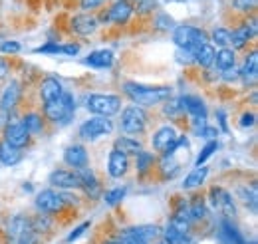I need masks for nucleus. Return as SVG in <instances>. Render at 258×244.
<instances>
[{"mask_svg": "<svg viewBox=\"0 0 258 244\" xmlns=\"http://www.w3.org/2000/svg\"><path fill=\"white\" fill-rule=\"evenodd\" d=\"M123 92L127 93L133 103H139V105H157L171 97V90L165 86L151 88V86H139V84H131V82L125 84Z\"/></svg>", "mask_w": 258, "mask_h": 244, "instance_id": "f257e3e1", "label": "nucleus"}, {"mask_svg": "<svg viewBox=\"0 0 258 244\" xmlns=\"http://www.w3.org/2000/svg\"><path fill=\"white\" fill-rule=\"evenodd\" d=\"M173 42L177 44V48L197 52L201 46L209 44V38H207V34L201 30V28L183 24V26H177L175 28V32H173Z\"/></svg>", "mask_w": 258, "mask_h": 244, "instance_id": "f03ea898", "label": "nucleus"}, {"mask_svg": "<svg viewBox=\"0 0 258 244\" xmlns=\"http://www.w3.org/2000/svg\"><path fill=\"white\" fill-rule=\"evenodd\" d=\"M86 107L97 117H111L121 109V99L111 93H94L86 99Z\"/></svg>", "mask_w": 258, "mask_h": 244, "instance_id": "7ed1b4c3", "label": "nucleus"}, {"mask_svg": "<svg viewBox=\"0 0 258 244\" xmlns=\"http://www.w3.org/2000/svg\"><path fill=\"white\" fill-rule=\"evenodd\" d=\"M181 145L187 147V139L179 137V133L173 125H163L153 135V147H155V151H161L163 155H173L177 151V147H181Z\"/></svg>", "mask_w": 258, "mask_h": 244, "instance_id": "20e7f679", "label": "nucleus"}, {"mask_svg": "<svg viewBox=\"0 0 258 244\" xmlns=\"http://www.w3.org/2000/svg\"><path fill=\"white\" fill-rule=\"evenodd\" d=\"M74 107H76L74 97H72L70 93L64 92L60 99L50 101V103L44 105V113H46V117H48L50 121L66 123V121H70V117L74 115Z\"/></svg>", "mask_w": 258, "mask_h": 244, "instance_id": "39448f33", "label": "nucleus"}, {"mask_svg": "<svg viewBox=\"0 0 258 244\" xmlns=\"http://www.w3.org/2000/svg\"><path fill=\"white\" fill-rule=\"evenodd\" d=\"M145 123H147V113L139 105H129L121 113V129L129 135L141 133L145 129Z\"/></svg>", "mask_w": 258, "mask_h": 244, "instance_id": "423d86ee", "label": "nucleus"}, {"mask_svg": "<svg viewBox=\"0 0 258 244\" xmlns=\"http://www.w3.org/2000/svg\"><path fill=\"white\" fill-rule=\"evenodd\" d=\"M66 203H72V197L62 195V193H56L52 189L48 191H42L38 197H36V207L42 211V213H58L64 209Z\"/></svg>", "mask_w": 258, "mask_h": 244, "instance_id": "0eeeda50", "label": "nucleus"}, {"mask_svg": "<svg viewBox=\"0 0 258 244\" xmlns=\"http://www.w3.org/2000/svg\"><path fill=\"white\" fill-rule=\"evenodd\" d=\"M113 131V123L107 117H94L80 125V137L82 139H97L101 135H109Z\"/></svg>", "mask_w": 258, "mask_h": 244, "instance_id": "6e6552de", "label": "nucleus"}, {"mask_svg": "<svg viewBox=\"0 0 258 244\" xmlns=\"http://www.w3.org/2000/svg\"><path fill=\"white\" fill-rule=\"evenodd\" d=\"M131 14H133L131 2L129 0H117V2H113L107 8V12H101L99 20L101 22H113V24H125L129 18H131Z\"/></svg>", "mask_w": 258, "mask_h": 244, "instance_id": "1a4fd4ad", "label": "nucleus"}, {"mask_svg": "<svg viewBox=\"0 0 258 244\" xmlns=\"http://www.w3.org/2000/svg\"><path fill=\"white\" fill-rule=\"evenodd\" d=\"M4 141L10 143L12 147L22 149L30 141V133L26 131V127L22 125V121H12L8 123L6 129H4Z\"/></svg>", "mask_w": 258, "mask_h": 244, "instance_id": "9d476101", "label": "nucleus"}, {"mask_svg": "<svg viewBox=\"0 0 258 244\" xmlns=\"http://www.w3.org/2000/svg\"><path fill=\"white\" fill-rule=\"evenodd\" d=\"M129 169V159L127 155H123L121 151L113 149L109 153V161H107V171L113 179H121Z\"/></svg>", "mask_w": 258, "mask_h": 244, "instance_id": "9b49d317", "label": "nucleus"}, {"mask_svg": "<svg viewBox=\"0 0 258 244\" xmlns=\"http://www.w3.org/2000/svg\"><path fill=\"white\" fill-rule=\"evenodd\" d=\"M211 201H213L215 209L223 211L226 216H232V214L236 213V211H234V205H232L230 195L226 193L225 189H221V187H213V189H211Z\"/></svg>", "mask_w": 258, "mask_h": 244, "instance_id": "f8f14e48", "label": "nucleus"}, {"mask_svg": "<svg viewBox=\"0 0 258 244\" xmlns=\"http://www.w3.org/2000/svg\"><path fill=\"white\" fill-rule=\"evenodd\" d=\"M50 185L58 187V189H78L80 187V177L74 171H66V169H58L50 175Z\"/></svg>", "mask_w": 258, "mask_h": 244, "instance_id": "ddd939ff", "label": "nucleus"}, {"mask_svg": "<svg viewBox=\"0 0 258 244\" xmlns=\"http://www.w3.org/2000/svg\"><path fill=\"white\" fill-rule=\"evenodd\" d=\"M62 93H64V88H62L60 80H56V78H46L42 82V86H40V97H42L44 103H50V101L60 99Z\"/></svg>", "mask_w": 258, "mask_h": 244, "instance_id": "4468645a", "label": "nucleus"}, {"mask_svg": "<svg viewBox=\"0 0 258 244\" xmlns=\"http://www.w3.org/2000/svg\"><path fill=\"white\" fill-rule=\"evenodd\" d=\"M179 103H181V109H185L191 117L195 119H207V109H205V103L199 99V97H195V95H183L181 99H179Z\"/></svg>", "mask_w": 258, "mask_h": 244, "instance_id": "2eb2a0df", "label": "nucleus"}, {"mask_svg": "<svg viewBox=\"0 0 258 244\" xmlns=\"http://www.w3.org/2000/svg\"><path fill=\"white\" fill-rule=\"evenodd\" d=\"M97 18L94 16H90V14H78V16H74L72 18V30L76 32V34H80V36H90V34H94L97 28Z\"/></svg>", "mask_w": 258, "mask_h": 244, "instance_id": "dca6fc26", "label": "nucleus"}, {"mask_svg": "<svg viewBox=\"0 0 258 244\" xmlns=\"http://www.w3.org/2000/svg\"><path fill=\"white\" fill-rule=\"evenodd\" d=\"M64 161L70 167H76V169H84L88 165V153L82 145H70L64 153Z\"/></svg>", "mask_w": 258, "mask_h": 244, "instance_id": "f3484780", "label": "nucleus"}, {"mask_svg": "<svg viewBox=\"0 0 258 244\" xmlns=\"http://www.w3.org/2000/svg\"><path fill=\"white\" fill-rule=\"evenodd\" d=\"M18 99H20V84H18V82H12V84L4 90L2 97H0V109H2V111L14 109L16 103H18Z\"/></svg>", "mask_w": 258, "mask_h": 244, "instance_id": "a211bd4d", "label": "nucleus"}, {"mask_svg": "<svg viewBox=\"0 0 258 244\" xmlns=\"http://www.w3.org/2000/svg\"><path fill=\"white\" fill-rule=\"evenodd\" d=\"M78 177H80V187L90 195V197H97L99 195V183H97L96 175L90 171V169H78L76 171Z\"/></svg>", "mask_w": 258, "mask_h": 244, "instance_id": "6ab92c4d", "label": "nucleus"}, {"mask_svg": "<svg viewBox=\"0 0 258 244\" xmlns=\"http://www.w3.org/2000/svg\"><path fill=\"white\" fill-rule=\"evenodd\" d=\"M84 64L90 68H109L113 64V54L109 50H97L92 52L88 58H84Z\"/></svg>", "mask_w": 258, "mask_h": 244, "instance_id": "aec40b11", "label": "nucleus"}, {"mask_svg": "<svg viewBox=\"0 0 258 244\" xmlns=\"http://www.w3.org/2000/svg\"><path fill=\"white\" fill-rule=\"evenodd\" d=\"M20 159H22V151H20L18 147H12L10 143L0 141V163L12 167V165H16Z\"/></svg>", "mask_w": 258, "mask_h": 244, "instance_id": "412c9836", "label": "nucleus"}, {"mask_svg": "<svg viewBox=\"0 0 258 244\" xmlns=\"http://www.w3.org/2000/svg\"><path fill=\"white\" fill-rule=\"evenodd\" d=\"M30 228V218H26V216H22V214H16L14 218H10V222H8V236L12 238V240H18V236L22 234V232H26Z\"/></svg>", "mask_w": 258, "mask_h": 244, "instance_id": "4be33fe9", "label": "nucleus"}, {"mask_svg": "<svg viewBox=\"0 0 258 244\" xmlns=\"http://www.w3.org/2000/svg\"><path fill=\"white\" fill-rule=\"evenodd\" d=\"M250 38H254V36L250 34V28H248L246 24H240L236 30L230 32V44H232V48H234V50L244 48V46L250 42Z\"/></svg>", "mask_w": 258, "mask_h": 244, "instance_id": "5701e85b", "label": "nucleus"}, {"mask_svg": "<svg viewBox=\"0 0 258 244\" xmlns=\"http://www.w3.org/2000/svg\"><path fill=\"white\" fill-rule=\"evenodd\" d=\"M240 76H242V80L246 82V84H254L256 82V76H258V54L256 52H252L246 62H244V68L240 70Z\"/></svg>", "mask_w": 258, "mask_h": 244, "instance_id": "b1692460", "label": "nucleus"}, {"mask_svg": "<svg viewBox=\"0 0 258 244\" xmlns=\"http://www.w3.org/2000/svg\"><path fill=\"white\" fill-rule=\"evenodd\" d=\"M234 50H230V48H221L217 54H215V62L213 64H217V68L221 70V72H225L228 68H232L234 66Z\"/></svg>", "mask_w": 258, "mask_h": 244, "instance_id": "393cba45", "label": "nucleus"}, {"mask_svg": "<svg viewBox=\"0 0 258 244\" xmlns=\"http://www.w3.org/2000/svg\"><path fill=\"white\" fill-rule=\"evenodd\" d=\"M129 230H131V232H133L137 238H141L143 242H147V244L151 242V240H155V238L159 236V228H157L155 224H153V226H151V224H145V226H135V228H129Z\"/></svg>", "mask_w": 258, "mask_h": 244, "instance_id": "a878e982", "label": "nucleus"}, {"mask_svg": "<svg viewBox=\"0 0 258 244\" xmlns=\"http://www.w3.org/2000/svg\"><path fill=\"white\" fill-rule=\"evenodd\" d=\"M115 149L121 151L123 155H129V153L137 155L139 151H143L141 143H139L137 139H131V137H119V139L115 141Z\"/></svg>", "mask_w": 258, "mask_h": 244, "instance_id": "bb28decb", "label": "nucleus"}, {"mask_svg": "<svg viewBox=\"0 0 258 244\" xmlns=\"http://www.w3.org/2000/svg\"><path fill=\"white\" fill-rule=\"evenodd\" d=\"M215 48L211 46V44H205V46H201L197 52H195V62L197 64H201L203 68H209L213 62H215Z\"/></svg>", "mask_w": 258, "mask_h": 244, "instance_id": "cd10ccee", "label": "nucleus"}, {"mask_svg": "<svg viewBox=\"0 0 258 244\" xmlns=\"http://www.w3.org/2000/svg\"><path fill=\"white\" fill-rule=\"evenodd\" d=\"M159 169H161L165 179H173L179 173V161L173 155H165L161 159V163H159Z\"/></svg>", "mask_w": 258, "mask_h": 244, "instance_id": "c85d7f7f", "label": "nucleus"}, {"mask_svg": "<svg viewBox=\"0 0 258 244\" xmlns=\"http://www.w3.org/2000/svg\"><path fill=\"white\" fill-rule=\"evenodd\" d=\"M207 175H209V169H207V167H203V165L197 167L195 171H191V173L187 175V179H185V183H183V189H195V187H199V185L207 179Z\"/></svg>", "mask_w": 258, "mask_h": 244, "instance_id": "c756f323", "label": "nucleus"}, {"mask_svg": "<svg viewBox=\"0 0 258 244\" xmlns=\"http://www.w3.org/2000/svg\"><path fill=\"white\" fill-rule=\"evenodd\" d=\"M22 125L26 127V131L30 133V135H36V133H40L42 131V117L40 115H36V113H28V115H24V119H22Z\"/></svg>", "mask_w": 258, "mask_h": 244, "instance_id": "7c9ffc66", "label": "nucleus"}, {"mask_svg": "<svg viewBox=\"0 0 258 244\" xmlns=\"http://www.w3.org/2000/svg\"><path fill=\"white\" fill-rule=\"evenodd\" d=\"M153 163H155L153 153H149V151L137 153V169H139V173H147V171L153 167Z\"/></svg>", "mask_w": 258, "mask_h": 244, "instance_id": "2f4dec72", "label": "nucleus"}, {"mask_svg": "<svg viewBox=\"0 0 258 244\" xmlns=\"http://www.w3.org/2000/svg\"><path fill=\"white\" fill-rule=\"evenodd\" d=\"M50 226H52V220L48 218V214H38L36 218L30 220V228L34 232H46L50 230Z\"/></svg>", "mask_w": 258, "mask_h": 244, "instance_id": "473e14b6", "label": "nucleus"}, {"mask_svg": "<svg viewBox=\"0 0 258 244\" xmlns=\"http://www.w3.org/2000/svg\"><path fill=\"white\" fill-rule=\"evenodd\" d=\"M125 193H127V189H125V187L111 189V191H107V193H105V203H107L109 207H115L117 203H121V199L125 197Z\"/></svg>", "mask_w": 258, "mask_h": 244, "instance_id": "72a5a7b5", "label": "nucleus"}, {"mask_svg": "<svg viewBox=\"0 0 258 244\" xmlns=\"http://www.w3.org/2000/svg\"><path fill=\"white\" fill-rule=\"evenodd\" d=\"M213 42L217 46H221V48H226L230 44V32L226 30V28H215V32H213Z\"/></svg>", "mask_w": 258, "mask_h": 244, "instance_id": "f704fd0d", "label": "nucleus"}, {"mask_svg": "<svg viewBox=\"0 0 258 244\" xmlns=\"http://www.w3.org/2000/svg\"><path fill=\"white\" fill-rule=\"evenodd\" d=\"M163 236H165V242L167 244H185V234L177 232L171 224L167 226V230L163 232Z\"/></svg>", "mask_w": 258, "mask_h": 244, "instance_id": "c9c22d12", "label": "nucleus"}, {"mask_svg": "<svg viewBox=\"0 0 258 244\" xmlns=\"http://www.w3.org/2000/svg\"><path fill=\"white\" fill-rule=\"evenodd\" d=\"M217 147H219V143H217V141L207 143V145L203 147V151L199 153V157H197V167H201V165H203V163H205V161H207V159H209L213 153L217 151Z\"/></svg>", "mask_w": 258, "mask_h": 244, "instance_id": "e433bc0d", "label": "nucleus"}, {"mask_svg": "<svg viewBox=\"0 0 258 244\" xmlns=\"http://www.w3.org/2000/svg\"><path fill=\"white\" fill-rule=\"evenodd\" d=\"M189 211H191V216H193V220H201L205 214H207V209H205V203L201 201V199H197L191 203V207H189Z\"/></svg>", "mask_w": 258, "mask_h": 244, "instance_id": "4c0bfd02", "label": "nucleus"}, {"mask_svg": "<svg viewBox=\"0 0 258 244\" xmlns=\"http://www.w3.org/2000/svg\"><path fill=\"white\" fill-rule=\"evenodd\" d=\"M16 244H38V232H34L32 228H28L26 232H22L18 236Z\"/></svg>", "mask_w": 258, "mask_h": 244, "instance_id": "58836bf2", "label": "nucleus"}, {"mask_svg": "<svg viewBox=\"0 0 258 244\" xmlns=\"http://www.w3.org/2000/svg\"><path fill=\"white\" fill-rule=\"evenodd\" d=\"M0 52L2 54H18L20 52V44L18 42H2L0 44Z\"/></svg>", "mask_w": 258, "mask_h": 244, "instance_id": "ea45409f", "label": "nucleus"}, {"mask_svg": "<svg viewBox=\"0 0 258 244\" xmlns=\"http://www.w3.org/2000/svg\"><path fill=\"white\" fill-rule=\"evenodd\" d=\"M36 52H38V54H62V46H58V44L50 42V44H46V46L38 48Z\"/></svg>", "mask_w": 258, "mask_h": 244, "instance_id": "a19ab883", "label": "nucleus"}, {"mask_svg": "<svg viewBox=\"0 0 258 244\" xmlns=\"http://www.w3.org/2000/svg\"><path fill=\"white\" fill-rule=\"evenodd\" d=\"M88 228H90V222H84V224H80V226H78V228H76L72 234H68V238H66V240H68V242H74V240H78V238H80V236H82V234H84Z\"/></svg>", "mask_w": 258, "mask_h": 244, "instance_id": "79ce46f5", "label": "nucleus"}, {"mask_svg": "<svg viewBox=\"0 0 258 244\" xmlns=\"http://www.w3.org/2000/svg\"><path fill=\"white\" fill-rule=\"evenodd\" d=\"M234 6L242 12H248V10L256 8V0H234Z\"/></svg>", "mask_w": 258, "mask_h": 244, "instance_id": "37998d69", "label": "nucleus"}, {"mask_svg": "<svg viewBox=\"0 0 258 244\" xmlns=\"http://www.w3.org/2000/svg\"><path fill=\"white\" fill-rule=\"evenodd\" d=\"M177 60L185 62V64H191V62H195V52L193 50H183V48H179V50H177Z\"/></svg>", "mask_w": 258, "mask_h": 244, "instance_id": "c03bdc74", "label": "nucleus"}, {"mask_svg": "<svg viewBox=\"0 0 258 244\" xmlns=\"http://www.w3.org/2000/svg\"><path fill=\"white\" fill-rule=\"evenodd\" d=\"M153 6H155V0H139L137 12H139V14H147V12L153 10Z\"/></svg>", "mask_w": 258, "mask_h": 244, "instance_id": "a18cd8bd", "label": "nucleus"}, {"mask_svg": "<svg viewBox=\"0 0 258 244\" xmlns=\"http://www.w3.org/2000/svg\"><path fill=\"white\" fill-rule=\"evenodd\" d=\"M157 28H161V30H167V28H173V18H169V16H165V14H161V16L157 18Z\"/></svg>", "mask_w": 258, "mask_h": 244, "instance_id": "49530a36", "label": "nucleus"}, {"mask_svg": "<svg viewBox=\"0 0 258 244\" xmlns=\"http://www.w3.org/2000/svg\"><path fill=\"white\" fill-rule=\"evenodd\" d=\"M101 4H103V0H80V6L84 10H94V8L101 6Z\"/></svg>", "mask_w": 258, "mask_h": 244, "instance_id": "de8ad7c7", "label": "nucleus"}, {"mask_svg": "<svg viewBox=\"0 0 258 244\" xmlns=\"http://www.w3.org/2000/svg\"><path fill=\"white\" fill-rule=\"evenodd\" d=\"M238 76H240V72H238V70H236L234 66H232V68H228V70H225V72H223V78H225L226 82H232V80H236Z\"/></svg>", "mask_w": 258, "mask_h": 244, "instance_id": "09e8293b", "label": "nucleus"}, {"mask_svg": "<svg viewBox=\"0 0 258 244\" xmlns=\"http://www.w3.org/2000/svg\"><path fill=\"white\" fill-rule=\"evenodd\" d=\"M217 135H219V129H217V127H211V125H205V129L201 131V137L213 139V137H217Z\"/></svg>", "mask_w": 258, "mask_h": 244, "instance_id": "8fccbe9b", "label": "nucleus"}, {"mask_svg": "<svg viewBox=\"0 0 258 244\" xmlns=\"http://www.w3.org/2000/svg\"><path fill=\"white\" fill-rule=\"evenodd\" d=\"M78 52H80L78 44H66V46H62V54H66V56H76Z\"/></svg>", "mask_w": 258, "mask_h": 244, "instance_id": "3c124183", "label": "nucleus"}, {"mask_svg": "<svg viewBox=\"0 0 258 244\" xmlns=\"http://www.w3.org/2000/svg\"><path fill=\"white\" fill-rule=\"evenodd\" d=\"M254 121H256L254 113H244V115H242V121H240V125H242V127H252V125H254Z\"/></svg>", "mask_w": 258, "mask_h": 244, "instance_id": "603ef678", "label": "nucleus"}, {"mask_svg": "<svg viewBox=\"0 0 258 244\" xmlns=\"http://www.w3.org/2000/svg\"><path fill=\"white\" fill-rule=\"evenodd\" d=\"M181 109V103L179 101H171L167 107H165V113H169V115H173V113H177Z\"/></svg>", "mask_w": 258, "mask_h": 244, "instance_id": "864d4df0", "label": "nucleus"}, {"mask_svg": "<svg viewBox=\"0 0 258 244\" xmlns=\"http://www.w3.org/2000/svg\"><path fill=\"white\" fill-rule=\"evenodd\" d=\"M8 70H10V68H8V64L0 58V80H2V78L8 74Z\"/></svg>", "mask_w": 258, "mask_h": 244, "instance_id": "5fc2aeb1", "label": "nucleus"}, {"mask_svg": "<svg viewBox=\"0 0 258 244\" xmlns=\"http://www.w3.org/2000/svg\"><path fill=\"white\" fill-rule=\"evenodd\" d=\"M219 117H221V125H223V129L226 131V119H225V111H219Z\"/></svg>", "mask_w": 258, "mask_h": 244, "instance_id": "6e6d98bb", "label": "nucleus"}, {"mask_svg": "<svg viewBox=\"0 0 258 244\" xmlns=\"http://www.w3.org/2000/svg\"><path fill=\"white\" fill-rule=\"evenodd\" d=\"M107 244H119V242H107Z\"/></svg>", "mask_w": 258, "mask_h": 244, "instance_id": "4d7b16f0", "label": "nucleus"}]
</instances>
